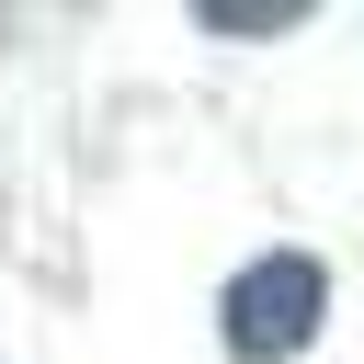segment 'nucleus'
Listing matches in <instances>:
<instances>
[{
  "mask_svg": "<svg viewBox=\"0 0 364 364\" xmlns=\"http://www.w3.org/2000/svg\"><path fill=\"white\" fill-rule=\"evenodd\" d=\"M318 307H330V273H318L307 250H262V262H239V273H228L216 330H228V353H239V364H284V353H307V341H318Z\"/></svg>",
  "mask_w": 364,
  "mask_h": 364,
  "instance_id": "obj_1",
  "label": "nucleus"
},
{
  "mask_svg": "<svg viewBox=\"0 0 364 364\" xmlns=\"http://www.w3.org/2000/svg\"><path fill=\"white\" fill-rule=\"evenodd\" d=\"M296 11H205V34H284Z\"/></svg>",
  "mask_w": 364,
  "mask_h": 364,
  "instance_id": "obj_2",
  "label": "nucleus"
}]
</instances>
